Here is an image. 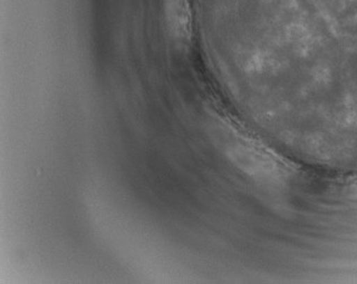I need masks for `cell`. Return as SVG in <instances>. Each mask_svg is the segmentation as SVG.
<instances>
[{"instance_id":"6da1fadb","label":"cell","mask_w":357,"mask_h":284,"mask_svg":"<svg viewBox=\"0 0 357 284\" xmlns=\"http://www.w3.org/2000/svg\"><path fill=\"white\" fill-rule=\"evenodd\" d=\"M227 155L242 172L260 183H282L287 176V169L280 160L252 143L236 142L229 145Z\"/></svg>"},{"instance_id":"7a4b0ae2","label":"cell","mask_w":357,"mask_h":284,"mask_svg":"<svg viewBox=\"0 0 357 284\" xmlns=\"http://www.w3.org/2000/svg\"><path fill=\"white\" fill-rule=\"evenodd\" d=\"M353 191H354L355 196H357V183L355 184L354 187H353Z\"/></svg>"}]
</instances>
